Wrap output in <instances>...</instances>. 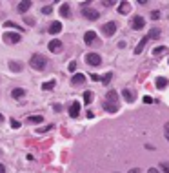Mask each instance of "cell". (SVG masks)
<instances>
[{
  "label": "cell",
  "instance_id": "52a82bcc",
  "mask_svg": "<svg viewBox=\"0 0 169 173\" xmlns=\"http://www.w3.org/2000/svg\"><path fill=\"white\" fill-rule=\"evenodd\" d=\"M47 47H49V51H51V53H60L64 46H62V42H60L58 38H53V40L49 42V46H47Z\"/></svg>",
  "mask_w": 169,
  "mask_h": 173
},
{
  "label": "cell",
  "instance_id": "d6986e66",
  "mask_svg": "<svg viewBox=\"0 0 169 173\" xmlns=\"http://www.w3.org/2000/svg\"><path fill=\"white\" fill-rule=\"evenodd\" d=\"M42 120H44L42 115H31V117H27V122L29 124H40Z\"/></svg>",
  "mask_w": 169,
  "mask_h": 173
},
{
  "label": "cell",
  "instance_id": "74e56055",
  "mask_svg": "<svg viewBox=\"0 0 169 173\" xmlns=\"http://www.w3.org/2000/svg\"><path fill=\"white\" fill-rule=\"evenodd\" d=\"M102 4H104V5H113V4H115V2H113V0H104V2H102Z\"/></svg>",
  "mask_w": 169,
  "mask_h": 173
},
{
  "label": "cell",
  "instance_id": "8fae6325",
  "mask_svg": "<svg viewBox=\"0 0 169 173\" xmlns=\"http://www.w3.org/2000/svg\"><path fill=\"white\" fill-rule=\"evenodd\" d=\"M86 82V75L84 73H75L73 78H71V84L73 86H78V84H84Z\"/></svg>",
  "mask_w": 169,
  "mask_h": 173
},
{
  "label": "cell",
  "instance_id": "7c38bea8",
  "mask_svg": "<svg viewBox=\"0 0 169 173\" xmlns=\"http://www.w3.org/2000/svg\"><path fill=\"white\" fill-rule=\"evenodd\" d=\"M60 31H62V24H60L58 20H55V22L49 26V33H51V35H58Z\"/></svg>",
  "mask_w": 169,
  "mask_h": 173
},
{
  "label": "cell",
  "instance_id": "b9f144b4",
  "mask_svg": "<svg viewBox=\"0 0 169 173\" xmlns=\"http://www.w3.org/2000/svg\"><path fill=\"white\" fill-rule=\"evenodd\" d=\"M0 122H4V117H2V115H0Z\"/></svg>",
  "mask_w": 169,
  "mask_h": 173
},
{
  "label": "cell",
  "instance_id": "ba28073f",
  "mask_svg": "<svg viewBox=\"0 0 169 173\" xmlns=\"http://www.w3.org/2000/svg\"><path fill=\"white\" fill-rule=\"evenodd\" d=\"M96 38H98V36H96V33H95V31H87V33L84 35V40H86V44H87V46H93L95 42L98 44V40H96Z\"/></svg>",
  "mask_w": 169,
  "mask_h": 173
},
{
  "label": "cell",
  "instance_id": "f1b7e54d",
  "mask_svg": "<svg viewBox=\"0 0 169 173\" xmlns=\"http://www.w3.org/2000/svg\"><path fill=\"white\" fill-rule=\"evenodd\" d=\"M42 13H44V15H51V13H53V5H44V7H42Z\"/></svg>",
  "mask_w": 169,
  "mask_h": 173
},
{
  "label": "cell",
  "instance_id": "f35d334b",
  "mask_svg": "<svg viewBox=\"0 0 169 173\" xmlns=\"http://www.w3.org/2000/svg\"><path fill=\"white\" fill-rule=\"evenodd\" d=\"M129 173H142L138 168H133V170H129Z\"/></svg>",
  "mask_w": 169,
  "mask_h": 173
},
{
  "label": "cell",
  "instance_id": "4316f807",
  "mask_svg": "<svg viewBox=\"0 0 169 173\" xmlns=\"http://www.w3.org/2000/svg\"><path fill=\"white\" fill-rule=\"evenodd\" d=\"M166 51H167V47H164V46H160V47H155V49H153V53H155V55H164Z\"/></svg>",
  "mask_w": 169,
  "mask_h": 173
},
{
  "label": "cell",
  "instance_id": "d6a6232c",
  "mask_svg": "<svg viewBox=\"0 0 169 173\" xmlns=\"http://www.w3.org/2000/svg\"><path fill=\"white\" fill-rule=\"evenodd\" d=\"M160 168H162L166 173H169V164H167V162H162V164H160Z\"/></svg>",
  "mask_w": 169,
  "mask_h": 173
},
{
  "label": "cell",
  "instance_id": "7402d4cb",
  "mask_svg": "<svg viewBox=\"0 0 169 173\" xmlns=\"http://www.w3.org/2000/svg\"><path fill=\"white\" fill-rule=\"evenodd\" d=\"M104 109H106L107 113H117V111H118V106H113V104H109V102H104Z\"/></svg>",
  "mask_w": 169,
  "mask_h": 173
},
{
  "label": "cell",
  "instance_id": "484cf974",
  "mask_svg": "<svg viewBox=\"0 0 169 173\" xmlns=\"http://www.w3.org/2000/svg\"><path fill=\"white\" fill-rule=\"evenodd\" d=\"M157 36H160V29H151L147 35V38H157Z\"/></svg>",
  "mask_w": 169,
  "mask_h": 173
},
{
  "label": "cell",
  "instance_id": "e575fe53",
  "mask_svg": "<svg viewBox=\"0 0 169 173\" xmlns=\"http://www.w3.org/2000/svg\"><path fill=\"white\" fill-rule=\"evenodd\" d=\"M151 18H153V20L160 18V13H158V11H153V13H151Z\"/></svg>",
  "mask_w": 169,
  "mask_h": 173
},
{
  "label": "cell",
  "instance_id": "277c9868",
  "mask_svg": "<svg viewBox=\"0 0 169 173\" xmlns=\"http://www.w3.org/2000/svg\"><path fill=\"white\" fill-rule=\"evenodd\" d=\"M102 31H104V35L106 36H113L115 33H117V22H107V24H104L102 26Z\"/></svg>",
  "mask_w": 169,
  "mask_h": 173
},
{
  "label": "cell",
  "instance_id": "9c48e42d",
  "mask_svg": "<svg viewBox=\"0 0 169 173\" xmlns=\"http://www.w3.org/2000/svg\"><path fill=\"white\" fill-rule=\"evenodd\" d=\"M106 102H109V104H113V106H118V93H117L115 89H111V91L106 95Z\"/></svg>",
  "mask_w": 169,
  "mask_h": 173
},
{
  "label": "cell",
  "instance_id": "836d02e7",
  "mask_svg": "<svg viewBox=\"0 0 169 173\" xmlns=\"http://www.w3.org/2000/svg\"><path fill=\"white\" fill-rule=\"evenodd\" d=\"M164 135H166V139L169 140V124H166V126H164Z\"/></svg>",
  "mask_w": 169,
  "mask_h": 173
},
{
  "label": "cell",
  "instance_id": "ac0fdd59",
  "mask_svg": "<svg viewBox=\"0 0 169 173\" xmlns=\"http://www.w3.org/2000/svg\"><path fill=\"white\" fill-rule=\"evenodd\" d=\"M9 69H11L13 73H18V71L22 69V64H20V62H15V60H9Z\"/></svg>",
  "mask_w": 169,
  "mask_h": 173
},
{
  "label": "cell",
  "instance_id": "ffe728a7",
  "mask_svg": "<svg viewBox=\"0 0 169 173\" xmlns=\"http://www.w3.org/2000/svg\"><path fill=\"white\" fill-rule=\"evenodd\" d=\"M60 15H62V16H71V7H69V4H62Z\"/></svg>",
  "mask_w": 169,
  "mask_h": 173
},
{
  "label": "cell",
  "instance_id": "1f68e13d",
  "mask_svg": "<svg viewBox=\"0 0 169 173\" xmlns=\"http://www.w3.org/2000/svg\"><path fill=\"white\" fill-rule=\"evenodd\" d=\"M144 102H146V104H153V97L146 95V97H144Z\"/></svg>",
  "mask_w": 169,
  "mask_h": 173
},
{
  "label": "cell",
  "instance_id": "44dd1931",
  "mask_svg": "<svg viewBox=\"0 0 169 173\" xmlns=\"http://www.w3.org/2000/svg\"><path fill=\"white\" fill-rule=\"evenodd\" d=\"M155 82H157V88H158V89H164V88L167 86V78H164V77H158Z\"/></svg>",
  "mask_w": 169,
  "mask_h": 173
},
{
  "label": "cell",
  "instance_id": "ab89813d",
  "mask_svg": "<svg viewBox=\"0 0 169 173\" xmlns=\"http://www.w3.org/2000/svg\"><path fill=\"white\" fill-rule=\"evenodd\" d=\"M147 173H160V171H158L157 168H151V170H149V171H147Z\"/></svg>",
  "mask_w": 169,
  "mask_h": 173
},
{
  "label": "cell",
  "instance_id": "603a6c76",
  "mask_svg": "<svg viewBox=\"0 0 169 173\" xmlns=\"http://www.w3.org/2000/svg\"><path fill=\"white\" fill-rule=\"evenodd\" d=\"M53 88H55V80H47V82L42 84V89H44V91H49V89H53Z\"/></svg>",
  "mask_w": 169,
  "mask_h": 173
},
{
  "label": "cell",
  "instance_id": "30bf717a",
  "mask_svg": "<svg viewBox=\"0 0 169 173\" xmlns=\"http://www.w3.org/2000/svg\"><path fill=\"white\" fill-rule=\"evenodd\" d=\"M69 115H71L73 119H76V117L80 115V102H78V100L71 102V108H69Z\"/></svg>",
  "mask_w": 169,
  "mask_h": 173
},
{
  "label": "cell",
  "instance_id": "8d00e7d4",
  "mask_svg": "<svg viewBox=\"0 0 169 173\" xmlns=\"http://www.w3.org/2000/svg\"><path fill=\"white\" fill-rule=\"evenodd\" d=\"M24 20H25V22H27V24H29V26H33V24H35V20H33V18H31V16H25V18H24Z\"/></svg>",
  "mask_w": 169,
  "mask_h": 173
},
{
  "label": "cell",
  "instance_id": "8992f818",
  "mask_svg": "<svg viewBox=\"0 0 169 173\" xmlns=\"http://www.w3.org/2000/svg\"><path fill=\"white\" fill-rule=\"evenodd\" d=\"M144 26H146V20H144L140 15H137V16L131 18V27H133V29L138 31V29H144Z\"/></svg>",
  "mask_w": 169,
  "mask_h": 173
},
{
  "label": "cell",
  "instance_id": "cb8c5ba5",
  "mask_svg": "<svg viewBox=\"0 0 169 173\" xmlns=\"http://www.w3.org/2000/svg\"><path fill=\"white\" fill-rule=\"evenodd\" d=\"M93 102V93L91 91H86L84 93V104H91Z\"/></svg>",
  "mask_w": 169,
  "mask_h": 173
},
{
  "label": "cell",
  "instance_id": "5b68a950",
  "mask_svg": "<svg viewBox=\"0 0 169 173\" xmlns=\"http://www.w3.org/2000/svg\"><path fill=\"white\" fill-rule=\"evenodd\" d=\"M2 38H4L5 44H18L20 42V33H9L7 31V33H4Z\"/></svg>",
  "mask_w": 169,
  "mask_h": 173
},
{
  "label": "cell",
  "instance_id": "5bb4252c",
  "mask_svg": "<svg viewBox=\"0 0 169 173\" xmlns=\"http://www.w3.org/2000/svg\"><path fill=\"white\" fill-rule=\"evenodd\" d=\"M11 97H13V99H22V97H25V89H24V88H15V89L11 91Z\"/></svg>",
  "mask_w": 169,
  "mask_h": 173
},
{
  "label": "cell",
  "instance_id": "3957f363",
  "mask_svg": "<svg viewBox=\"0 0 169 173\" xmlns=\"http://www.w3.org/2000/svg\"><path fill=\"white\" fill-rule=\"evenodd\" d=\"M86 62H87L89 66H95V67H96V66L102 64V58H100L98 53H87V55H86Z\"/></svg>",
  "mask_w": 169,
  "mask_h": 173
},
{
  "label": "cell",
  "instance_id": "e0dca14e",
  "mask_svg": "<svg viewBox=\"0 0 169 173\" xmlns=\"http://www.w3.org/2000/svg\"><path fill=\"white\" fill-rule=\"evenodd\" d=\"M147 40H149V38H147V36H144V38H142V40L138 42V46L135 47V53H138V55H140V53H142V49L146 47V44H147Z\"/></svg>",
  "mask_w": 169,
  "mask_h": 173
},
{
  "label": "cell",
  "instance_id": "83f0119b",
  "mask_svg": "<svg viewBox=\"0 0 169 173\" xmlns=\"http://www.w3.org/2000/svg\"><path fill=\"white\" fill-rule=\"evenodd\" d=\"M111 78H113V75H111V73H106V75L102 77V84H109Z\"/></svg>",
  "mask_w": 169,
  "mask_h": 173
},
{
  "label": "cell",
  "instance_id": "2e32d148",
  "mask_svg": "<svg viewBox=\"0 0 169 173\" xmlns=\"http://www.w3.org/2000/svg\"><path fill=\"white\" fill-rule=\"evenodd\" d=\"M122 97H124L127 102H135V93H133L131 89H124V91H122Z\"/></svg>",
  "mask_w": 169,
  "mask_h": 173
},
{
  "label": "cell",
  "instance_id": "6da1fadb",
  "mask_svg": "<svg viewBox=\"0 0 169 173\" xmlns=\"http://www.w3.org/2000/svg\"><path fill=\"white\" fill-rule=\"evenodd\" d=\"M29 64H31V67H33V69H36V71H42V69H46V66H47V58H46L44 55L36 53V55H33V57H31Z\"/></svg>",
  "mask_w": 169,
  "mask_h": 173
},
{
  "label": "cell",
  "instance_id": "9a60e30c",
  "mask_svg": "<svg viewBox=\"0 0 169 173\" xmlns=\"http://www.w3.org/2000/svg\"><path fill=\"white\" fill-rule=\"evenodd\" d=\"M29 7H31V2H29V0H25V2H20V4H18V9H16V11L24 15V13L29 9Z\"/></svg>",
  "mask_w": 169,
  "mask_h": 173
},
{
  "label": "cell",
  "instance_id": "7a4b0ae2",
  "mask_svg": "<svg viewBox=\"0 0 169 173\" xmlns=\"http://www.w3.org/2000/svg\"><path fill=\"white\" fill-rule=\"evenodd\" d=\"M80 13H82V16L87 18V20H98V16H100V13H98L96 9H93V7H89V5H84V7L80 9Z\"/></svg>",
  "mask_w": 169,
  "mask_h": 173
},
{
  "label": "cell",
  "instance_id": "d4e9b609",
  "mask_svg": "<svg viewBox=\"0 0 169 173\" xmlns=\"http://www.w3.org/2000/svg\"><path fill=\"white\" fill-rule=\"evenodd\" d=\"M4 26H5V27H15V29H18V31L22 29V27H20L18 24H15V22H11V20H7V22H4Z\"/></svg>",
  "mask_w": 169,
  "mask_h": 173
},
{
  "label": "cell",
  "instance_id": "f546056e",
  "mask_svg": "<svg viewBox=\"0 0 169 173\" xmlns=\"http://www.w3.org/2000/svg\"><path fill=\"white\" fill-rule=\"evenodd\" d=\"M51 128H53V124H49V126H44V128H40V130H38V133H46V131H49Z\"/></svg>",
  "mask_w": 169,
  "mask_h": 173
},
{
  "label": "cell",
  "instance_id": "60d3db41",
  "mask_svg": "<svg viewBox=\"0 0 169 173\" xmlns=\"http://www.w3.org/2000/svg\"><path fill=\"white\" fill-rule=\"evenodd\" d=\"M0 173H5V166L4 164H0Z\"/></svg>",
  "mask_w": 169,
  "mask_h": 173
},
{
  "label": "cell",
  "instance_id": "4fadbf2b",
  "mask_svg": "<svg viewBox=\"0 0 169 173\" xmlns=\"http://www.w3.org/2000/svg\"><path fill=\"white\" fill-rule=\"evenodd\" d=\"M131 11V4L129 2H120V5H118V13L120 15H127Z\"/></svg>",
  "mask_w": 169,
  "mask_h": 173
},
{
  "label": "cell",
  "instance_id": "d590c367",
  "mask_svg": "<svg viewBox=\"0 0 169 173\" xmlns=\"http://www.w3.org/2000/svg\"><path fill=\"white\" fill-rule=\"evenodd\" d=\"M67 69H69V71L73 73V71L76 69V64H75V62H69V67H67Z\"/></svg>",
  "mask_w": 169,
  "mask_h": 173
},
{
  "label": "cell",
  "instance_id": "4dcf8cb0",
  "mask_svg": "<svg viewBox=\"0 0 169 173\" xmlns=\"http://www.w3.org/2000/svg\"><path fill=\"white\" fill-rule=\"evenodd\" d=\"M11 126H13L15 130H18V128H20V122H18V120H15V119H11Z\"/></svg>",
  "mask_w": 169,
  "mask_h": 173
}]
</instances>
